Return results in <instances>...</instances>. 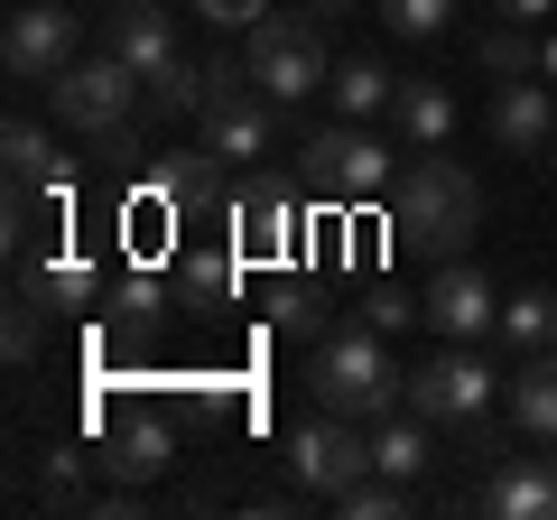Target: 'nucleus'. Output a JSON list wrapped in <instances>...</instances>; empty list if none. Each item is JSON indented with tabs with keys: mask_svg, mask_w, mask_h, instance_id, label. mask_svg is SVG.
I'll return each mask as SVG.
<instances>
[{
	"mask_svg": "<svg viewBox=\"0 0 557 520\" xmlns=\"http://www.w3.org/2000/svg\"><path fill=\"white\" fill-rule=\"evenodd\" d=\"M20 280L38 288L47 307H102V270H94V260H75V251H57V260H28Z\"/></svg>",
	"mask_w": 557,
	"mask_h": 520,
	"instance_id": "b1692460",
	"label": "nucleus"
},
{
	"mask_svg": "<svg viewBox=\"0 0 557 520\" xmlns=\"http://www.w3.org/2000/svg\"><path fill=\"white\" fill-rule=\"evenodd\" d=\"M483 10H493V20H530V28H539V20L557 10V0H483Z\"/></svg>",
	"mask_w": 557,
	"mask_h": 520,
	"instance_id": "e433bc0d",
	"label": "nucleus"
},
{
	"mask_svg": "<svg viewBox=\"0 0 557 520\" xmlns=\"http://www.w3.org/2000/svg\"><path fill=\"white\" fill-rule=\"evenodd\" d=\"M391 121H399V140H409V149H446V140H456V94L428 84V75H399Z\"/></svg>",
	"mask_w": 557,
	"mask_h": 520,
	"instance_id": "a211bd4d",
	"label": "nucleus"
},
{
	"mask_svg": "<svg viewBox=\"0 0 557 520\" xmlns=\"http://www.w3.org/2000/svg\"><path fill=\"white\" fill-rule=\"evenodd\" d=\"M38 344H47V298L20 280V298H10V362H38Z\"/></svg>",
	"mask_w": 557,
	"mask_h": 520,
	"instance_id": "2f4dec72",
	"label": "nucleus"
},
{
	"mask_svg": "<svg viewBox=\"0 0 557 520\" xmlns=\"http://www.w3.org/2000/svg\"><path fill=\"white\" fill-rule=\"evenodd\" d=\"M278 456H288L298 493H325V502H335L344 483L372 474V437H362V419H344V409H317V419H298Z\"/></svg>",
	"mask_w": 557,
	"mask_h": 520,
	"instance_id": "0eeeda50",
	"label": "nucleus"
},
{
	"mask_svg": "<svg viewBox=\"0 0 557 520\" xmlns=\"http://www.w3.org/2000/svg\"><path fill=\"white\" fill-rule=\"evenodd\" d=\"M196 121H205V149H214V159L233 168V177H242V168H260V159L278 149V102L260 94V84H242V94L205 102Z\"/></svg>",
	"mask_w": 557,
	"mask_h": 520,
	"instance_id": "f8f14e48",
	"label": "nucleus"
},
{
	"mask_svg": "<svg viewBox=\"0 0 557 520\" xmlns=\"http://www.w3.org/2000/svg\"><path fill=\"white\" fill-rule=\"evenodd\" d=\"M548 177H557V140H548Z\"/></svg>",
	"mask_w": 557,
	"mask_h": 520,
	"instance_id": "ea45409f",
	"label": "nucleus"
},
{
	"mask_svg": "<svg viewBox=\"0 0 557 520\" xmlns=\"http://www.w3.org/2000/svg\"><path fill=\"white\" fill-rule=\"evenodd\" d=\"M381 20H391V38L428 47V38H446V20H456V0H381Z\"/></svg>",
	"mask_w": 557,
	"mask_h": 520,
	"instance_id": "7c9ffc66",
	"label": "nucleus"
},
{
	"mask_svg": "<svg viewBox=\"0 0 557 520\" xmlns=\"http://www.w3.org/2000/svg\"><path fill=\"white\" fill-rule=\"evenodd\" d=\"M391 242L409 260H465L474 251V233H483V186L465 177L446 149H418V159H399V177H391Z\"/></svg>",
	"mask_w": 557,
	"mask_h": 520,
	"instance_id": "f257e3e1",
	"label": "nucleus"
},
{
	"mask_svg": "<svg viewBox=\"0 0 557 520\" xmlns=\"http://www.w3.org/2000/svg\"><path fill=\"white\" fill-rule=\"evenodd\" d=\"M418 325L446 344H493L502 335V288L483 280L474 260H437L428 288H418Z\"/></svg>",
	"mask_w": 557,
	"mask_h": 520,
	"instance_id": "1a4fd4ad",
	"label": "nucleus"
},
{
	"mask_svg": "<svg viewBox=\"0 0 557 520\" xmlns=\"http://www.w3.org/2000/svg\"><path fill=\"white\" fill-rule=\"evenodd\" d=\"M242 65H251V84L288 112V102L325 94V75H335V57H325V20L317 10H260L251 28H242Z\"/></svg>",
	"mask_w": 557,
	"mask_h": 520,
	"instance_id": "20e7f679",
	"label": "nucleus"
},
{
	"mask_svg": "<svg viewBox=\"0 0 557 520\" xmlns=\"http://www.w3.org/2000/svg\"><path fill=\"white\" fill-rule=\"evenodd\" d=\"M502 344L511 354H548L557 344V288H511L502 298Z\"/></svg>",
	"mask_w": 557,
	"mask_h": 520,
	"instance_id": "393cba45",
	"label": "nucleus"
},
{
	"mask_svg": "<svg viewBox=\"0 0 557 520\" xmlns=\"http://www.w3.org/2000/svg\"><path fill=\"white\" fill-rule=\"evenodd\" d=\"M502 409H511L520 437H539V446L557 437V344H548V354H520V372H511V391H502Z\"/></svg>",
	"mask_w": 557,
	"mask_h": 520,
	"instance_id": "f3484780",
	"label": "nucleus"
},
{
	"mask_svg": "<svg viewBox=\"0 0 557 520\" xmlns=\"http://www.w3.org/2000/svg\"><path fill=\"white\" fill-rule=\"evenodd\" d=\"M233 251L242 260H288V233H298V205H288V177L270 168H242L233 177Z\"/></svg>",
	"mask_w": 557,
	"mask_h": 520,
	"instance_id": "9d476101",
	"label": "nucleus"
},
{
	"mask_svg": "<svg viewBox=\"0 0 557 520\" xmlns=\"http://www.w3.org/2000/svg\"><path fill=\"white\" fill-rule=\"evenodd\" d=\"M149 112H177V121H196V112H205V57L159 65V75H149Z\"/></svg>",
	"mask_w": 557,
	"mask_h": 520,
	"instance_id": "cd10ccee",
	"label": "nucleus"
},
{
	"mask_svg": "<svg viewBox=\"0 0 557 520\" xmlns=\"http://www.w3.org/2000/svg\"><path fill=\"white\" fill-rule=\"evenodd\" d=\"M539 75L557 84V28H548V38H539Z\"/></svg>",
	"mask_w": 557,
	"mask_h": 520,
	"instance_id": "4c0bfd02",
	"label": "nucleus"
},
{
	"mask_svg": "<svg viewBox=\"0 0 557 520\" xmlns=\"http://www.w3.org/2000/svg\"><path fill=\"white\" fill-rule=\"evenodd\" d=\"M493 400H502V372L483 362V344H446L409 372V409L428 428H456L474 456H493Z\"/></svg>",
	"mask_w": 557,
	"mask_h": 520,
	"instance_id": "7ed1b4c3",
	"label": "nucleus"
},
{
	"mask_svg": "<svg viewBox=\"0 0 557 520\" xmlns=\"http://www.w3.org/2000/svg\"><path fill=\"white\" fill-rule=\"evenodd\" d=\"M362 317H372L381 335H399V325H418V298L409 288H362Z\"/></svg>",
	"mask_w": 557,
	"mask_h": 520,
	"instance_id": "72a5a7b5",
	"label": "nucleus"
},
{
	"mask_svg": "<svg viewBox=\"0 0 557 520\" xmlns=\"http://www.w3.org/2000/svg\"><path fill=\"white\" fill-rule=\"evenodd\" d=\"M298 177L325 205H381L391 177H399V159H391V140H372V121H325V131H307Z\"/></svg>",
	"mask_w": 557,
	"mask_h": 520,
	"instance_id": "39448f33",
	"label": "nucleus"
},
{
	"mask_svg": "<svg viewBox=\"0 0 557 520\" xmlns=\"http://www.w3.org/2000/svg\"><path fill=\"white\" fill-rule=\"evenodd\" d=\"M75 456H84V446H47V456H38V502L84 511V493H75Z\"/></svg>",
	"mask_w": 557,
	"mask_h": 520,
	"instance_id": "473e14b6",
	"label": "nucleus"
},
{
	"mask_svg": "<svg viewBox=\"0 0 557 520\" xmlns=\"http://www.w3.org/2000/svg\"><path fill=\"white\" fill-rule=\"evenodd\" d=\"M102 47H112V57L131 65L139 84L159 75V65L186 57V47H177V10H168V0H121L112 20H102Z\"/></svg>",
	"mask_w": 557,
	"mask_h": 520,
	"instance_id": "4468645a",
	"label": "nucleus"
},
{
	"mask_svg": "<svg viewBox=\"0 0 557 520\" xmlns=\"http://www.w3.org/2000/svg\"><path fill=\"white\" fill-rule=\"evenodd\" d=\"M149 186L168 196V214H233V168L214 149H186V159H159Z\"/></svg>",
	"mask_w": 557,
	"mask_h": 520,
	"instance_id": "dca6fc26",
	"label": "nucleus"
},
{
	"mask_svg": "<svg viewBox=\"0 0 557 520\" xmlns=\"http://www.w3.org/2000/svg\"><path fill=\"white\" fill-rule=\"evenodd\" d=\"M307 391H317V409H344V419H391V409H409V372L391 362V335H381L372 317L362 325H325L317 335V362H307Z\"/></svg>",
	"mask_w": 557,
	"mask_h": 520,
	"instance_id": "f03ea898",
	"label": "nucleus"
},
{
	"mask_svg": "<svg viewBox=\"0 0 557 520\" xmlns=\"http://www.w3.org/2000/svg\"><path fill=\"white\" fill-rule=\"evenodd\" d=\"M0 159H10V186H65V159L47 140V121H28V112L0 131Z\"/></svg>",
	"mask_w": 557,
	"mask_h": 520,
	"instance_id": "4be33fe9",
	"label": "nucleus"
},
{
	"mask_svg": "<svg viewBox=\"0 0 557 520\" xmlns=\"http://www.w3.org/2000/svg\"><path fill=\"white\" fill-rule=\"evenodd\" d=\"M186 10H205L214 28H251L260 10H270V0H186Z\"/></svg>",
	"mask_w": 557,
	"mask_h": 520,
	"instance_id": "c9c22d12",
	"label": "nucleus"
},
{
	"mask_svg": "<svg viewBox=\"0 0 557 520\" xmlns=\"http://www.w3.org/2000/svg\"><path fill=\"white\" fill-rule=\"evenodd\" d=\"M483 65H493V75H539L530 20H493V28H483Z\"/></svg>",
	"mask_w": 557,
	"mask_h": 520,
	"instance_id": "c756f323",
	"label": "nucleus"
},
{
	"mask_svg": "<svg viewBox=\"0 0 557 520\" xmlns=\"http://www.w3.org/2000/svg\"><path fill=\"white\" fill-rule=\"evenodd\" d=\"M75 57H84V28H75L65 0H20V10H10V28H0V65H10V84H38V94H47Z\"/></svg>",
	"mask_w": 557,
	"mask_h": 520,
	"instance_id": "6e6552de",
	"label": "nucleus"
},
{
	"mask_svg": "<svg viewBox=\"0 0 557 520\" xmlns=\"http://www.w3.org/2000/svg\"><path fill=\"white\" fill-rule=\"evenodd\" d=\"M159 317H168V288L149 280V270H131V280H112L102 288V325H112V335H159Z\"/></svg>",
	"mask_w": 557,
	"mask_h": 520,
	"instance_id": "412c9836",
	"label": "nucleus"
},
{
	"mask_svg": "<svg viewBox=\"0 0 557 520\" xmlns=\"http://www.w3.org/2000/svg\"><path fill=\"white\" fill-rule=\"evenodd\" d=\"M335 511H344V520H409V511H418V483L362 474V483H344V493H335Z\"/></svg>",
	"mask_w": 557,
	"mask_h": 520,
	"instance_id": "a878e982",
	"label": "nucleus"
},
{
	"mask_svg": "<svg viewBox=\"0 0 557 520\" xmlns=\"http://www.w3.org/2000/svg\"><path fill=\"white\" fill-rule=\"evenodd\" d=\"M139 102H149V84H139L131 65L112 57V47L75 57L57 84H47V112H57V131H75V140H102V131H121Z\"/></svg>",
	"mask_w": 557,
	"mask_h": 520,
	"instance_id": "423d86ee",
	"label": "nucleus"
},
{
	"mask_svg": "<svg viewBox=\"0 0 557 520\" xmlns=\"http://www.w3.org/2000/svg\"><path fill=\"white\" fill-rule=\"evenodd\" d=\"M474 502L493 520H557V437H548V456H502Z\"/></svg>",
	"mask_w": 557,
	"mask_h": 520,
	"instance_id": "2eb2a0df",
	"label": "nucleus"
},
{
	"mask_svg": "<svg viewBox=\"0 0 557 520\" xmlns=\"http://www.w3.org/2000/svg\"><path fill=\"white\" fill-rule=\"evenodd\" d=\"M94 149V168H131V159H149V149L131 140V121H121V131H102V140H84Z\"/></svg>",
	"mask_w": 557,
	"mask_h": 520,
	"instance_id": "f704fd0d",
	"label": "nucleus"
},
{
	"mask_svg": "<svg viewBox=\"0 0 557 520\" xmlns=\"http://www.w3.org/2000/svg\"><path fill=\"white\" fill-rule=\"evenodd\" d=\"M298 10H317V20H344V10H354V0H298Z\"/></svg>",
	"mask_w": 557,
	"mask_h": 520,
	"instance_id": "58836bf2",
	"label": "nucleus"
},
{
	"mask_svg": "<svg viewBox=\"0 0 557 520\" xmlns=\"http://www.w3.org/2000/svg\"><path fill=\"white\" fill-rule=\"evenodd\" d=\"M177 288H186V298H205V307H223L242 288V251H186L177 260Z\"/></svg>",
	"mask_w": 557,
	"mask_h": 520,
	"instance_id": "bb28decb",
	"label": "nucleus"
},
{
	"mask_svg": "<svg viewBox=\"0 0 557 520\" xmlns=\"http://www.w3.org/2000/svg\"><path fill=\"white\" fill-rule=\"evenodd\" d=\"M325 94H335V121H381L391 94H399V75L381 57H344L335 75H325Z\"/></svg>",
	"mask_w": 557,
	"mask_h": 520,
	"instance_id": "6ab92c4d",
	"label": "nucleus"
},
{
	"mask_svg": "<svg viewBox=\"0 0 557 520\" xmlns=\"http://www.w3.org/2000/svg\"><path fill=\"white\" fill-rule=\"evenodd\" d=\"M483 131H493L502 159H539V149L557 140V94H548V75H502Z\"/></svg>",
	"mask_w": 557,
	"mask_h": 520,
	"instance_id": "ddd939ff",
	"label": "nucleus"
},
{
	"mask_svg": "<svg viewBox=\"0 0 557 520\" xmlns=\"http://www.w3.org/2000/svg\"><path fill=\"white\" fill-rule=\"evenodd\" d=\"M47 223H65V186H10V260H38L47 251Z\"/></svg>",
	"mask_w": 557,
	"mask_h": 520,
	"instance_id": "5701e85b",
	"label": "nucleus"
},
{
	"mask_svg": "<svg viewBox=\"0 0 557 520\" xmlns=\"http://www.w3.org/2000/svg\"><path fill=\"white\" fill-rule=\"evenodd\" d=\"M260 317H270L278 335H325V298H317V280H278Z\"/></svg>",
	"mask_w": 557,
	"mask_h": 520,
	"instance_id": "c85d7f7f",
	"label": "nucleus"
},
{
	"mask_svg": "<svg viewBox=\"0 0 557 520\" xmlns=\"http://www.w3.org/2000/svg\"><path fill=\"white\" fill-rule=\"evenodd\" d=\"M428 465H437V456H428V419H418V409H409V419H381V428H372V474H391V483H428Z\"/></svg>",
	"mask_w": 557,
	"mask_h": 520,
	"instance_id": "aec40b11",
	"label": "nucleus"
},
{
	"mask_svg": "<svg viewBox=\"0 0 557 520\" xmlns=\"http://www.w3.org/2000/svg\"><path fill=\"white\" fill-rule=\"evenodd\" d=\"M168 456H177V428H168V409H112L102 419V446H94V465L112 483H159L168 474Z\"/></svg>",
	"mask_w": 557,
	"mask_h": 520,
	"instance_id": "9b49d317",
	"label": "nucleus"
}]
</instances>
